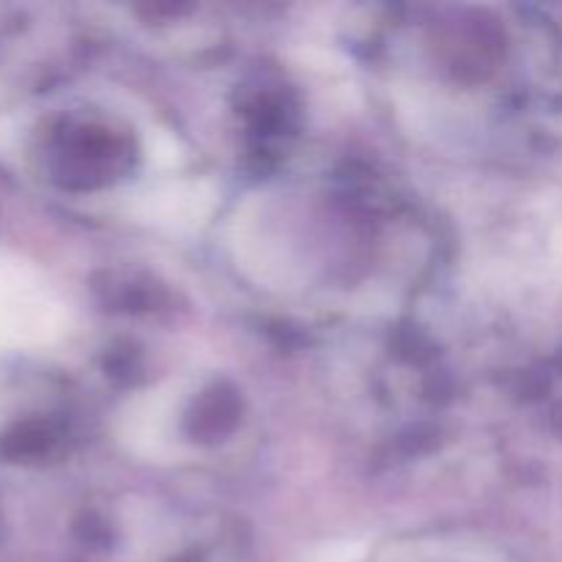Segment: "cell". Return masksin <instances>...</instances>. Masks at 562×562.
Wrapping results in <instances>:
<instances>
[{"label": "cell", "mask_w": 562, "mask_h": 562, "mask_svg": "<svg viewBox=\"0 0 562 562\" xmlns=\"http://www.w3.org/2000/svg\"><path fill=\"white\" fill-rule=\"evenodd\" d=\"M66 329V307L38 269L0 250V357L53 346Z\"/></svg>", "instance_id": "cell-1"}]
</instances>
